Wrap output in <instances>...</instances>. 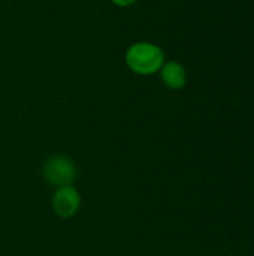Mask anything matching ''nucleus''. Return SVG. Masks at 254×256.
Wrapping results in <instances>:
<instances>
[{
    "label": "nucleus",
    "instance_id": "nucleus-2",
    "mask_svg": "<svg viewBox=\"0 0 254 256\" xmlns=\"http://www.w3.org/2000/svg\"><path fill=\"white\" fill-rule=\"evenodd\" d=\"M42 178L52 188L73 184L78 176L75 162L66 154H52L43 160L40 168Z\"/></svg>",
    "mask_w": 254,
    "mask_h": 256
},
{
    "label": "nucleus",
    "instance_id": "nucleus-1",
    "mask_svg": "<svg viewBox=\"0 0 254 256\" xmlns=\"http://www.w3.org/2000/svg\"><path fill=\"white\" fill-rule=\"evenodd\" d=\"M126 63L130 70L139 75H153L162 69L165 52L151 42H136L126 52Z\"/></svg>",
    "mask_w": 254,
    "mask_h": 256
},
{
    "label": "nucleus",
    "instance_id": "nucleus-5",
    "mask_svg": "<svg viewBox=\"0 0 254 256\" xmlns=\"http://www.w3.org/2000/svg\"><path fill=\"white\" fill-rule=\"evenodd\" d=\"M136 0H112V3H115V4H118V6H130V4H133Z\"/></svg>",
    "mask_w": 254,
    "mask_h": 256
},
{
    "label": "nucleus",
    "instance_id": "nucleus-3",
    "mask_svg": "<svg viewBox=\"0 0 254 256\" xmlns=\"http://www.w3.org/2000/svg\"><path fill=\"white\" fill-rule=\"evenodd\" d=\"M81 204H82L81 194L73 184L57 188L51 198V207L54 214L64 220L72 219L79 212Z\"/></svg>",
    "mask_w": 254,
    "mask_h": 256
},
{
    "label": "nucleus",
    "instance_id": "nucleus-4",
    "mask_svg": "<svg viewBox=\"0 0 254 256\" xmlns=\"http://www.w3.org/2000/svg\"><path fill=\"white\" fill-rule=\"evenodd\" d=\"M160 78H162L163 84L171 90H181L187 82L186 69L178 62L163 63V66L160 69Z\"/></svg>",
    "mask_w": 254,
    "mask_h": 256
}]
</instances>
